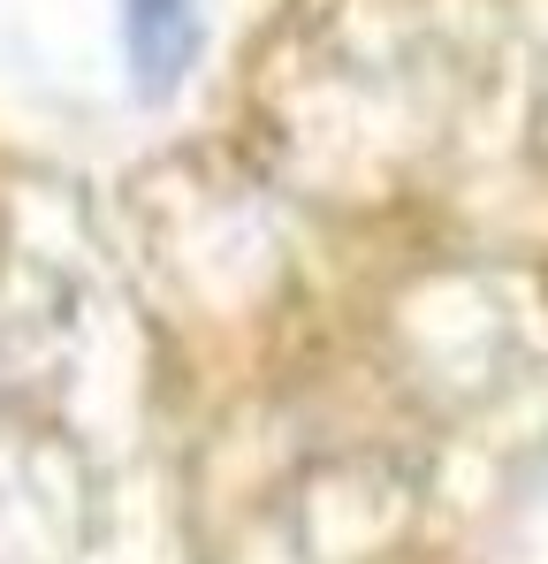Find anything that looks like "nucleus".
Wrapping results in <instances>:
<instances>
[{
  "label": "nucleus",
  "mask_w": 548,
  "mask_h": 564,
  "mask_svg": "<svg viewBox=\"0 0 548 564\" xmlns=\"http://www.w3.org/2000/svg\"><path fill=\"white\" fill-rule=\"evenodd\" d=\"M130 23V69L138 85H176L198 54V8L190 0H122Z\"/></svg>",
  "instance_id": "f257e3e1"
}]
</instances>
